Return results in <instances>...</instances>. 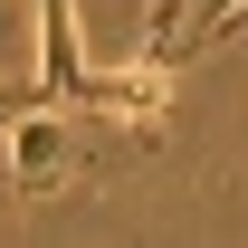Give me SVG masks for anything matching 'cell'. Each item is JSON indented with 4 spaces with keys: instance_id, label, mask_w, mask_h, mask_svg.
<instances>
[{
    "instance_id": "6da1fadb",
    "label": "cell",
    "mask_w": 248,
    "mask_h": 248,
    "mask_svg": "<svg viewBox=\"0 0 248 248\" xmlns=\"http://www.w3.org/2000/svg\"><path fill=\"white\" fill-rule=\"evenodd\" d=\"M77 124L86 115H67V105H38V115L10 124V191H19V201H48V191L77 172Z\"/></svg>"
},
{
    "instance_id": "7a4b0ae2",
    "label": "cell",
    "mask_w": 248,
    "mask_h": 248,
    "mask_svg": "<svg viewBox=\"0 0 248 248\" xmlns=\"http://www.w3.org/2000/svg\"><path fill=\"white\" fill-rule=\"evenodd\" d=\"M38 77L58 105L86 95V38H77V0H38Z\"/></svg>"
},
{
    "instance_id": "3957f363",
    "label": "cell",
    "mask_w": 248,
    "mask_h": 248,
    "mask_svg": "<svg viewBox=\"0 0 248 248\" xmlns=\"http://www.w3.org/2000/svg\"><path fill=\"white\" fill-rule=\"evenodd\" d=\"M38 105H58V95H48V77H0V134H10L19 115H38Z\"/></svg>"
},
{
    "instance_id": "277c9868",
    "label": "cell",
    "mask_w": 248,
    "mask_h": 248,
    "mask_svg": "<svg viewBox=\"0 0 248 248\" xmlns=\"http://www.w3.org/2000/svg\"><path fill=\"white\" fill-rule=\"evenodd\" d=\"M239 29H248V10H239Z\"/></svg>"
}]
</instances>
